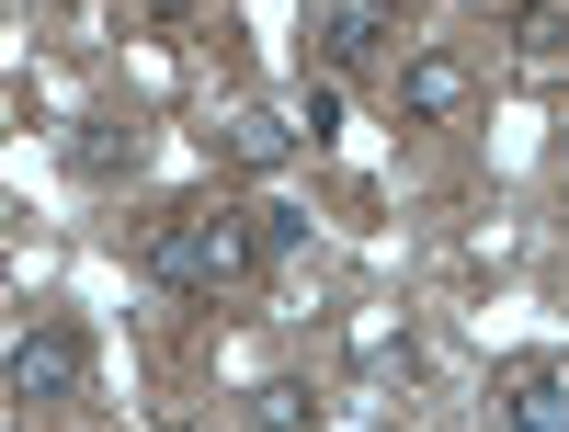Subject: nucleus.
Segmentation results:
<instances>
[{"label": "nucleus", "mask_w": 569, "mask_h": 432, "mask_svg": "<svg viewBox=\"0 0 569 432\" xmlns=\"http://www.w3.org/2000/svg\"><path fill=\"white\" fill-rule=\"evenodd\" d=\"M251 262H262V217L228 194H182L171 217H149V273L171 297H228V284H251Z\"/></svg>", "instance_id": "f257e3e1"}, {"label": "nucleus", "mask_w": 569, "mask_h": 432, "mask_svg": "<svg viewBox=\"0 0 569 432\" xmlns=\"http://www.w3.org/2000/svg\"><path fill=\"white\" fill-rule=\"evenodd\" d=\"M91 388V353H80V330H23L12 342V399L46 410V399H80Z\"/></svg>", "instance_id": "f03ea898"}, {"label": "nucleus", "mask_w": 569, "mask_h": 432, "mask_svg": "<svg viewBox=\"0 0 569 432\" xmlns=\"http://www.w3.org/2000/svg\"><path fill=\"white\" fill-rule=\"evenodd\" d=\"M501 432H569V364L558 353L501 364Z\"/></svg>", "instance_id": "7ed1b4c3"}, {"label": "nucleus", "mask_w": 569, "mask_h": 432, "mask_svg": "<svg viewBox=\"0 0 569 432\" xmlns=\"http://www.w3.org/2000/svg\"><path fill=\"white\" fill-rule=\"evenodd\" d=\"M206 149L273 171V160H297V149H308V125H297V114H273V103H240V114H217V125H206Z\"/></svg>", "instance_id": "20e7f679"}, {"label": "nucleus", "mask_w": 569, "mask_h": 432, "mask_svg": "<svg viewBox=\"0 0 569 432\" xmlns=\"http://www.w3.org/2000/svg\"><path fill=\"white\" fill-rule=\"evenodd\" d=\"M388 34H399V0H319V58L330 69H365Z\"/></svg>", "instance_id": "39448f33"}, {"label": "nucleus", "mask_w": 569, "mask_h": 432, "mask_svg": "<svg viewBox=\"0 0 569 432\" xmlns=\"http://www.w3.org/2000/svg\"><path fill=\"white\" fill-rule=\"evenodd\" d=\"M467 91H479V80H467V58L421 46V58L399 69V114H410V125H445V114H467Z\"/></svg>", "instance_id": "423d86ee"}, {"label": "nucleus", "mask_w": 569, "mask_h": 432, "mask_svg": "<svg viewBox=\"0 0 569 432\" xmlns=\"http://www.w3.org/2000/svg\"><path fill=\"white\" fill-rule=\"evenodd\" d=\"M512 58L525 69H569V12L558 0H525V12H512Z\"/></svg>", "instance_id": "0eeeda50"}, {"label": "nucleus", "mask_w": 569, "mask_h": 432, "mask_svg": "<svg viewBox=\"0 0 569 432\" xmlns=\"http://www.w3.org/2000/svg\"><path fill=\"white\" fill-rule=\"evenodd\" d=\"M251 421L262 432H319V399L308 388H251Z\"/></svg>", "instance_id": "6e6552de"}, {"label": "nucleus", "mask_w": 569, "mask_h": 432, "mask_svg": "<svg viewBox=\"0 0 569 432\" xmlns=\"http://www.w3.org/2000/svg\"><path fill=\"white\" fill-rule=\"evenodd\" d=\"M69 160H80V171H137V125H126V137H114V125H80Z\"/></svg>", "instance_id": "1a4fd4ad"}, {"label": "nucleus", "mask_w": 569, "mask_h": 432, "mask_svg": "<svg viewBox=\"0 0 569 432\" xmlns=\"http://www.w3.org/2000/svg\"><path fill=\"white\" fill-rule=\"evenodd\" d=\"M297 125H308V149H319V137H330V125H342V91H330V80H319V91H308V103H297Z\"/></svg>", "instance_id": "9d476101"}, {"label": "nucleus", "mask_w": 569, "mask_h": 432, "mask_svg": "<svg viewBox=\"0 0 569 432\" xmlns=\"http://www.w3.org/2000/svg\"><path fill=\"white\" fill-rule=\"evenodd\" d=\"M149 12H194V0H149Z\"/></svg>", "instance_id": "9b49d317"}]
</instances>
